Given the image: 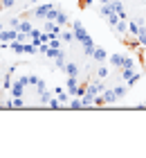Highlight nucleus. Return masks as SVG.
<instances>
[{
	"instance_id": "2",
	"label": "nucleus",
	"mask_w": 146,
	"mask_h": 158,
	"mask_svg": "<svg viewBox=\"0 0 146 158\" xmlns=\"http://www.w3.org/2000/svg\"><path fill=\"white\" fill-rule=\"evenodd\" d=\"M140 79H142V73H140L137 68H133V70H121V81L126 84L128 88H133Z\"/></svg>"
},
{
	"instance_id": "11",
	"label": "nucleus",
	"mask_w": 146,
	"mask_h": 158,
	"mask_svg": "<svg viewBox=\"0 0 146 158\" xmlns=\"http://www.w3.org/2000/svg\"><path fill=\"white\" fill-rule=\"evenodd\" d=\"M0 5H2L5 9H9V7H14V5H16V0H0Z\"/></svg>"
},
{
	"instance_id": "9",
	"label": "nucleus",
	"mask_w": 146,
	"mask_h": 158,
	"mask_svg": "<svg viewBox=\"0 0 146 158\" xmlns=\"http://www.w3.org/2000/svg\"><path fill=\"white\" fill-rule=\"evenodd\" d=\"M137 41H140L142 48H146V25L140 27V32H137Z\"/></svg>"
},
{
	"instance_id": "8",
	"label": "nucleus",
	"mask_w": 146,
	"mask_h": 158,
	"mask_svg": "<svg viewBox=\"0 0 146 158\" xmlns=\"http://www.w3.org/2000/svg\"><path fill=\"white\" fill-rule=\"evenodd\" d=\"M137 32H140V25H137V20H128V34L130 36H137Z\"/></svg>"
},
{
	"instance_id": "14",
	"label": "nucleus",
	"mask_w": 146,
	"mask_h": 158,
	"mask_svg": "<svg viewBox=\"0 0 146 158\" xmlns=\"http://www.w3.org/2000/svg\"><path fill=\"white\" fill-rule=\"evenodd\" d=\"M144 2H146V0H144Z\"/></svg>"
},
{
	"instance_id": "1",
	"label": "nucleus",
	"mask_w": 146,
	"mask_h": 158,
	"mask_svg": "<svg viewBox=\"0 0 146 158\" xmlns=\"http://www.w3.org/2000/svg\"><path fill=\"white\" fill-rule=\"evenodd\" d=\"M99 14H101V18H104L106 23L115 30V25H117V20H119V16H117L112 2H101V5H99Z\"/></svg>"
},
{
	"instance_id": "6",
	"label": "nucleus",
	"mask_w": 146,
	"mask_h": 158,
	"mask_svg": "<svg viewBox=\"0 0 146 158\" xmlns=\"http://www.w3.org/2000/svg\"><path fill=\"white\" fill-rule=\"evenodd\" d=\"M112 7H115V11H117L119 18H128V9H126V5H124L121 0H112Z\"/></svg>"
},
{
	"instance_id": "7",
	"label": "nucleus",
	"mask_w": 146,
	"mask_h": 158,
	"mask_svg": "<svg viewBox=\"0 0 146 158\" xmlns=\"http://www.w3.org/2000/svg\"><path fill=\"white\" fill-rule=\"evenodd\" d=\"M63 70H65V75H68V77H79V66L74 61H65Z\"/></svg>"
},
{
	"instance_id": "5",
	"label": "nucleus",
	"mask_w": 146,
	"mask_h": 158,
	"mask_svg": "<svg viewBox=\"0 0 146 158\" xmlns=\"http://www.w3.org/2000/svg\"><path fill=\"white\" fill-rule=\"evenodd\" d=\"M90 59H92L94 63H104V61L108 59V52H106L104 48H94V52H92V56H90Z\"/></svg>"
},
{
	"instance_id": "4",
	"label": "nucleus",
	"mask_w": 146,
	"mask_h": 158,
	"mask_svg": "<svg viewBox=\"0 0 146 158\" xmlns=\"http://www.w3.org/2000/svg\"><path fill=\"white\" fill-rule=\"evenodd\" d=\"M108 59H110V68L121 70L124 68V61H126V52H115V54L108 56Z\"/></svg>"
},
{
	"instance_id": "13",
	"label": "nucleus",
	"mask_w": 146,
	"mask_h": 158,
	"mask_svg": "<svg viewBox=\"0 0 146 158\" xmlns=\"http://www.w3.org/2000/svg\"><path fill=\"white\" fill-rule=\"evenodd\" d=\"M101 2H112V0H99V5H101Z\"/></svg>"
},
{
	"instance_id": "3",
	"label": "nucleus",
	"mask_w": 146,
	"mask_h": 158,
	"mask_svg": "<svg viewBox=\"0 0 146 158\" xmlns=\"http://www.w3.org/2000/svg\"><path fill=\"white\" fill-rule=\"evenodd\" d=\"M52 11H54V5H36L34 16H38L43 20H49V18H52Z\"/></svg>"
},
{
	"instance_id": "12",
	"label": "nucleus",
	"mask_w": 146,
	"mask_h": 158,
	"mask_svg": "<svg viewBox=\"0 0 146 158\" xmlns=\"http://www.w3.org/2000/svg\"><path fill=\"white\" fill-rule=\"evenodd\" d=\"M92 5H94V0H81V7H83V9H90Z\"/></svg>"
},
{
	"instance_id": "10",
	"label": "nucleus",
	"mask_w": 146,
	"mask_h": 158,
	"mask_svg": "<svg viewBox=\"0 0 146 158\" xmlns=\"http://www.w3.org/2000/svg\"><path fill=\"white\" fill-rule=\"evenodd\" d=\"M108 75H110V68H106V66L97 68V79H108Z\"/></svg>"
}]
</instances>
